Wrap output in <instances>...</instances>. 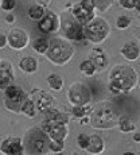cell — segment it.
<instances>
[{
    "mask_svg": "<svg viewBox=\"0 0 140 155\" xmlns=\"http://www.w3.org/2000/svg\"><path fill=\"white\" fill-rule=\"evenodd\" d=\"M138 71L131 65H116L109 71L108 89L112 94H125L138 85Z\"/></svg>",
    "mask_w": 140,
    "mask_h": 155,
    "instance_id": "cell-1",
    "label": "cell"
},
{
    "mask_svg": "<svg viewBox=\"0 0 140 155\" xmlns=\"http://www.w3.org/2000/svg\"><path fill=\"white\" fill-rule=\"evenodd\" d=\"M120 117L119 111L112 103H101L96 108L93 107L89 115V124L94 130H112L117 126V120Z\"/></svg>",
    "mask_w": 140,
    "mask_h": 155,
    "instance_id": "cell-2",
    "label": "cell"
},
{
    "mask_svg": "<svg viewBox=\"0 0 140 155\" xmlns=\"http://www.w3.org/2000/svg\"><path fill=\"white\" fill-rule=\"evenodd\" d=\"M46 58L55 66H63L69 64L74 57V46L70 41L63 38H54L50 41L49 49L46 51Z\"/></svg>",
    "mask_w": 140,
    "mask_h": 155,
    "instance_id": "cell-3",
    "label": "cell"
},
{
    "mask_svg": "<svg viewBox=\"0 0 140 155\" xmlns=\"http://www.w3.org/2000/svg\"><path fill=\"white\" fill-rule=\"evenodd\" d=\"M111 35V25L104 18L94 16L88 25L84 26V38L94 46H100Z\"/></svg>",
    "mask_w": 140,
    "mask_h": 155,
    "instance_id": "cell-4",
    "label": "cell"
},
{
    "mask_svg": "<svg viewBox=\"0 0 140 155\" xmlns=\"http://www.w3.org/2000/svg\"><path fill=\"white\" fill-rule=\"evenodd\" d=\"M23 144L27 154H44L49 144V138L41 127H32L26 132Z\"/></svg>",
    "mask_w": 140,
    "mask_h": 155,
    "instance_id": "cell-5",
    "label": "cell"
},
{
    "mask_svg": "<svg viewBox=\"0 0 140 155\" xmlns=\"http://www.w3.org/2000/svg\"><path fill=\"white\" fill-rule=\"evenodd\" d=\"M4 107L7 111L14 113H20V107H22L23 101L27 97L26 91L19 85L11 84L10 86L4 89Z\"/></svg>",
    "mask_w": 140,
    "mask_h": 155,
    "instance_id": "cell-6",
    "label": "cell"
},
{
    "mask_svg": "<svg viewBox=\"0 0 140 155\" xmlns=\"http://www.w3.org/2000/svg\"><path fill=\"white\" fill-rule=\"evenodd\" d=\"M67 101L71 107L84 105V104L92 103V92L90 88L81 81L73 82L67 89Z\"/></svg>",
    "mask_w": 140,
    "mask_h": 155,
    "instance_id": "cell-7",
    "label": "cell"
},
{
    "mask_svg": "<svg viewBox=\"0 0 140 155\" xmlns=\"http://www.w3.org/2000/svg\"><path fill=\"white\" fill-rule=\"evenodd\" d=\"M94 5L92 0H81L80 3L71 7V16L77 20L81 26H85L96 16Z\"/></svg>",
    "mask_w": 140,
    "mask_h": 155,
    "instance_id": "cell-8",
    "label": "cell"
},
{
    "mask_svg": "<svg viewBox=\"0 0 140 155\" xmlns=\"http://www.w3.org/2000/svg\"><path fill=\"white\" fill-rule=\"evenodd\" d=\"M41 128L46 132L49 140H66L69 136V123L65 121H42Z\"/></svg>",
    "mask_w": 140,
    "mask_h": 155,
    "instance_id": "cell-9",
    "label": "cell"
},
{
    "mask_svg": "<svg viewBox=\"0 0 140 155\" xmlns=\"http://www.w3.org/2000/svg\"><path fill=\"white\" fill-rule=\"evenodd\" d=\"M28 94V97L32 100V103L37 107L38 113H44L46 111H49L50 108H53L55 104V99L50 92L43 91V89L35 88L32 89Z\"/></svg>",
    "mask_w": 140,
    "mask_h": 155,
    "instance_id": "cell-10",
    "label": "cell"
},
{
    "mask_svg": "<svg viewBox=\"0 0 140 155\" xmlns=\"http://www.w3.org/2000/svg\"><path fill=\"white\" fill-rule=\"evenodd\" d=\"M30 45V35L24 28L14 27L7 34V46L15 51H22Z\"/></svg>",
    "mask_w": 140,
    "mask_h": 155,
    "instance_id": "cell-11",
    "label": "cell"
},
{
    "mask_svg": "<svg viewBox=\"0 0 140 155\" xmlns=\"http://www.w3.org/2000/svg\"><path fill=\"white\" fill-rule=\"evenodd\" d=\"M61 28L67 41H84V26H81L73 16H67L61 20Z\"/></svg>",
    "mask_w": 140,
    "mask_h": 155,
    "instance_id": "cell-12",
    "label": "cell"
},
{
    "mask_svg": "<svg viewBox=\"0 0 140 155\" xmlns=\"http://www.w3.org/2000/svg\"><path fill=\"white\" fill-rule=\"evenodd\" d=\"M0 154L3 155H23L26 154L23 139L20 136H7L0 140Z\"/></svg>",
    "mask_w": 140,
    "mask_h": 155,
    "instance_id": "cell-13",
    "label": "cell"
},
{
    "mask_svg": "<svg viewBox=\"0 0 140 155\" xmlns=\"http://www.w3.org/2000/svg\"><path fill=\"white\" fill-rule=\"evenodd\" d=\"M38 28L43 34H51V32H57L61 28V18L57 14L47 11L44 12L43 18L38 20Z\"/></svg>",
    "mask_w": 140,
    "mask_h": 155,
    "instance_id": "cell-14",
    "label": "cell"
},
{
    "mask_svg": "<svg viewBox=\"0 0 140 155\" xmlns=\"http://www.w3.org/2000/svg\"><path fill=\"white\" fill-rule=\"evenodd\" d=\"M15 70L8 59H0V91H4L7 86L14 84Z\"/></svg>",
    "mask_w": 140,
    "mask_h": 155,
    "instance_id": "cell-15",
    "label": "cell"
},
{
    "mask_svg": "<svg viewBox=\"0 0 140 155\" xmlns=\"http://www.w3.org/2000/svg\"><path fill=\"white\" fill-rule=\"evenodd\" d=\"M120 54L124 59L129 62H135L140 58V45L138 42H127L120 47Z\"/></svg>",
    "mask_w": 140,
    "mask_h": 155,
    "instance_id": "cell-16",
    "label": "cell"
},
{
    "mask_svg": "<svg viewBox=\"0 0 140 155\" xmlns=\"http://www.w3.org/2000/svg\"><path fill=\"white\" fill-rule=\"evenodd\" d=\"M89 59L93 62L97 71H103L108 66V62H109V58H108V55H106L105 50L101 49V47H94V49L92 50V55L89 57Z\"/></svg>",
    "mask_w": 140,
    "mask_h": 155,
    "instance_id": "cell-17",
    "label": "cell"
},
{
    "mask_svg": "<svg viewBox=\"0 0 140 155\" xmlns=\"http://www.w3.org/2000/svg\"><path fill=\"white\" fill-rule=\"evenodd\" d=\"M105 150V143L100 135H89V143L88 147L85 148V153L92 154V155H98L103 154Z\"/></svg>",
    "mask_w": 140,
    "mask_h": 155,
    "instance_id": "cell-18",
    "label": "cell"
},
{
    "mask_svg": "<svg viewBox=\"0 0 140 155\" xmlns=\"http://www.w3.org/2000/svg\"><path fill=\"white\" fill-rule=\"evenodd\" d=\"M19 69L26 74H34L38 71V68H39V62H38L37 58L31 55H26L23 58H20L19 61Z\"/></svg>",
    "mask_w": 140,
    "mask_h": 155,
    "instance_id": "cell-19",
    "label": "cell"
},
{
    "mask_svg": "<svg viewBox=\"0 0 140 155\" xmlns=\"http://www.w3.org/2000/svg\"><path fill=\"white\" fill-rule=\"evenodd\" d=\"M20 113L24 115L26 117H28V119H34L35 116L38 115L37 107H35V104L32 103V100L28 97V94H27V97L24 99V101H23L22 107H20Z\"/></svg>",
    "mask_w": 140,
    "mask_h": 155,
    "instance_id": "cell-20",
    "label": "cell"
},
{
    "mask_svg": "<svg viewBox=\"0 0 140 155\" xmlns=\"http://www.w3.org/2000/svg\"><path fill=\"white\" fill-rule=\"evenodd\" d=\"M92 109H93L92 103L84 104V105H76V107H71V115H73L76 119L81 120V119L88 117V116L90 115Z\"/></svg>",
    "mask_w": 140,
    "mask_h": 155,
    "instance_id": "cell-21",
    "label": "cell"
},
{
    "mask_svg": "<svg viewBox=\"0 0 140 155\" xmlns=\"http://www.w3.org/2000/svg\"><path fill=\"white\" fill-rule=\"evenodd\" d=\"M46 81H47V85L50 86L51 91L59 92L63 89V78H62L58 73H51L50 76H47Z\"/></svg>",
    "mask_w": 140,
    "mask_h": 155,
    "instance_id": "cell-22",
    "label": "cell"
},
{
    "mask_svg": "<svg viewBox=\"0 0 140 155\" xmlns=\"http://www.w3.org/2000/svg\"><path fill=\"white\" fill-rule=\"evenodd\" d=\"M117 127H119V130H120L121 132H124V134L132 132V131L136 128L135 123H133V120L131 117H128V116H120V117H119Z\"/></svg>",
    "mask_w": 140,
    "mask_h": 155,
    "instance_id": "cell-23",
    "label": "cell"
},
{
    "mask_svg": "<svg viewBox=\"0 0 140 155\" xmlns=\"http://www.w3.org/2000/svg\"><path fill=\"white\" fill-rule=\"evenodd\" d=\"M49 43H50L49 39H46L44 37H39L32 42V49H34L38 54L44 55L47 51V49H49Z\"/></svg>",
    "mask_w": 140,
    "mask_h": 155,
    "instance_id": "cell-24",
    "label": "cell"
},
{
    "mask_svg": "<svg viewBox=\"0 0 140 155\" xmlns=\"http://www.w3.org/2000/svg\"><path fill=\"white\" fill-rule=\"evenodd\" d=\"M80 71L86 77H93L97 70H96V66L93 65V62L89 58H86L84 61H81V64H80Z\"/></svg>",
    "mask_w": 140,
    "mask_h": 155,
    "instance_id": "cell-25",
    "label": "cell"
},
{
    "mask_svg": "<svg viewBox=\"0 0 140 155\" xmlns=\"http://www.w3.org/2000/svg\"><path fill=\"white\" fill-rule=\"evenodd\" d=\"M28 18L31 20H41L43 18V15H44V7L43 5H39V4H37V5H31V7L28 8Z\"/></svg>",
    "mask_w": 140,
    "mask_h": 155,
    "instance_id": "cell-26",
    "label": "cell"
},
{
    "mask_svg": "<svg viewBox=\"0 0 140 155\" xmlns=\"http://www.w3.org/2000/svg\"><path fill=\"white\" fill-rule=\"evenodd\" d=\"M113 2H115V0H92V3H93V5H94V10H98V11H101V12L108 11L113 5Z\"/></svg>",
    "mask_w": 140,
    "mask_h": 155,
    "instance_id": "cell-27",
    "label": "cell"
},
{
    "mask_svg": "<svg viewBox=\"0 0 140 155\" xmlns=\"http://www.w3.org/2000/svg\"><path fill=\"white\" fill-rule=\"evenodd\" d=\"M47 148L50 150V153L53 154H59L65 150V140H49Z\"/></svg>",
    "mask_w": 140,
    "mask_h": 155,
    "instance_id": "cell-28",
    "label": "cell"
},
{
    "mask_svg": "<svg viewBox=\"0 0 140 155\" xmlns=\"http://www.w3.org/2000/svg\"><path fill=\"white\" fill-rule=\"evenodd\" d=\"M131 26H132V19L127 15H121L116 20V27L119 30H128Z\"/></svg>",
    "mask_w": 140,
    "mask_h": 155,
    "instance_id": "cell-29",
    "label": "cell"
},
{
    "mask_svg": "<svg viewBox=\"0 0 140 155\" xmlns=\"http://www.w3.org/2000/svg\"><path fill=\"white\" fill-rule=\"evenodd\" d=\"M88 143H89V135L85 132H81L78 136H77V146H78L80 150H84L88 147Z\"/></svg>",
    "mask_w": 140,
    "mask_h": 155,
    "instance_id": "cell-30",
    "label": "cell"
},
{
    "mask_svg": "<svg viewBox=\"0 0 140 155\" xmlns=\"http://www.w3.org/2000/svg\"><path fill=\"white\" fill-rule=\"evenodd\" d=\"M15 7H16V0H2L0 4V8L5 12H12Z\"/></svg>",
    "mask_w": 140,
    "mask_h": 155,
    "instance_id": "cell-31",
    "label": "cell"
},
{
    "mask_svg": "<svg viewBox=\"0 0 140 155\" xmlns=\"http://www.w3.org/2000/svg\"><path fill=\"white\" fill-rule=\"evenodd\" d=\"M138 0H120V5L125 10H133Z\"/></svg>",
    "mask_w": 140,
    "mask_h": 155,
    "instance_id": "cell-32",
    "label": "cell"
},
{
    "mask_svg": "<svg viewBox=\"0 0 140 155\" xmlns=\"http://www.w3.org/2000/svg\"><path fill=\"white\" fill-rule=\"evenodd\" d=\"M7 46V34L0 32V49H4Z\"/></svg>",
    "mask_w": 140,
    "mask_h": 155,
    "instance_id": "cell-33",
    "label": "cell"
},
{
    "mask_svg": "<svg viewBox=\"0 0 140 155\" xmlns=\"http://www.w3.org/2000/svg\"><path fill=\"white\" fill-rule=\"evenodd\" d=\"M14 22H15V16H14V14H8L7 16H5V23H7V25H12Z\"/></svg>",
    "mask_w": 140,
    "mask_h": 155,
    "instance_id": "cell-34",
    "label": "cell"
},
{
    "mask_svg": "<svg viewBox=\"0 0 140 155\" xmlns=\"http://www.w3.org/2000/svg\"><path fill=\"white\" fill-rule=\"evenodd\" d=\"M132 139H133V142H135V143H139L140 142V132H135V134H133Z\"/></svg>",
    "mask_w": 140,
    "mask_h": 155,
    "instance_id": "cell-35",
    "label": "cell"
},
{
    "mask_svg": "<svg viewBox=\"0 0 140 155\" xmlns=\"http://www.w3.org/2000/svg\"><path fill=\"white\" fill-rule=\"evenodd\" d=\"M38 2H39L41 3V4H49V3H50V0H38Z\"/></svg>",
    "mask_w": 140,
    "mask_h": 155,
    "instance_id": "cell-36",
    "label": "cell"
},
{
    "mask_svg": "<svg viewBox=\"0 0 140 155\" xmlns=\"http://www.w3.org/2000/svg\"><path fill=\"white\" fill-rule=\"evenodd\" d=\"M0 4H2V0H0Z\"/></svg>",
    "mask_w": 140,
    "mask_h": 155,
    "instance_id": "cell-37",
    "label": "cell"
}]
</instances>
